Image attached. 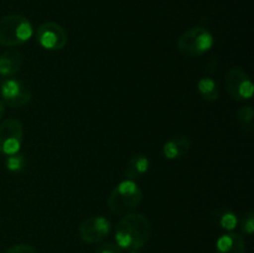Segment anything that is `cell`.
<instances>
[{"mask_svg": "<svg viewBox=\"0 0 254 253\" xmlns=\"http://www.w3.org/2000/svg\"><path fill=\"white\" fill-rule=\"evenodd\" d=\"M241 226V231L248 236H252L254 232V213L253 211H248L242 216L241 221H238Z\"/></svg>", "mask_w": 254, "mask_h": 253, "instance_id": "obj_18", "label": "cell"}, {"mask_svg": "<svg viewBox=\"0 0 254 253\" xmlns=\"http://www.w3.org/2000/svg\"><path fill=\"white\" fill-rule=\"evenodd\" d=\"M36 41L42 49L49 51H60L66 47L68 37L66 30L61 25L54 21H46L37 27Z\"/></svg>", "mask_w": 254, "mask_h": 253, "instance_id": "obj_8", "label": "cell"}, {"mask_svg": "<svg viewBox=\"0 0 254 253\" xmlns=\"http://www.w3.org/2000/svg\"><path fill=\"white\" fill-rule=\"evenodd\" d=\"M0 96L6 106L21 108L31 101V89L25 82L16 78H5L0 83Z\"/></svg>", "mask_w": 254, "mask_h": 253, "instance_id": "obj_7", "label": "cell"}, {"mask_svg": "<svg viewBox=\"0 0 254 253\" xmlns=\"http://www.w3.org/2000/svg\"><path fill=\"white\" fill-rule=\"evenodd\" d=\"M130 253H139V252H136V251H134V252H130Z\"/></svg>", "mask_w": 254, "mask_h": 253, "instance_id": "obj_22", "label": "cell"}, {"mask_svg": "<svg viewBox=\"0 0 254 253\" xmlns=\"http://www.w3.org/2000/svg\"><path fill=\"white\" fill-rule=\"evenodd\" d=\"M94 253H123V250L117 243L106 242L96 248Z\"/></svg>", "mask_w": 254, "mask_h": 253, "instance_id": "obj_19", "label": "cell"}, {"mask_svg": "<svg viewBox=\"0 0 254 253\" xmlns=\"http://www.w3.org/2000/svg\"><path fill=\"white\" fill-rule=\"evenodd\" d=\"M112 231V223L103 216H92L82 221L78 227V235L83 242L94 245L108 237Z\"/></svg>", "mask_w": 254, "mask_h": 253, "instance_id": "obj_9", "label": "cell"}, {"mask_svg": "<svg viewBox=\"0 0 254 253\" xmlns=\"http://www.w3.org/2000/svg\"><path fill=\"white\" fill-rule=\"evenodd\" d=\"M191 149V140L185 135H178L169 139L163 145V155L168 160L184 158Z\"/></svg>", "mask_w": 254, "mask_h": 253, "instance_id": "obj_11", "label": "cell"}, {"mask_svg": "<svg viewBox=\"0 0 254 253\" xmlns=\"http://www.w3.org/2000/svg\"><path fill=\"white\" fill-rule=\"evenodd\" d=\"M215 220L221 228L228 231V232H232L238 226V221H240L233 211L225 207L217 208L215 211Z\"/></svg>", "mask_w": 254, "mask_h": 253, "instance_id": "obj_15", "label": "cell"}, {"mask_svg": "<svg viewBox=\"0 0 254 253\" xmlns=\"http://www.w3.org/2000/svg\"><path fill=\"white\" fill-rule=\"evenodd\" d=\"M4 112H5V104H4V102L0 101V119H1Z\"/></svg>", "mask_w": 254, "mask_h": 253, "instance_id": "obj_21", "label": "cell"}, {"mask_svg": "<svg viewBox=\"0 0 254 253\" xmlns=\"http://www.w3.org/2000/svg\"><path fill=\"white\" fill-rule=\"evenodd\" d=\"M253 119L254 109L251 106L241 107L237 111V123L245 133L250 134L253 131Z\"/></svg>", "mask_w": 254, "mask_h": 253, "instance_id": "obj_17", "label": "cell"}, {"mask_svg": "<svg viewBox=\"0 0 254 253\" xmlns=\"http://www.w3.org/2000/svg\"><path fill=\"white\" fill-rule=\"evenodd\" d=\"M24 139V126L15 118H6L0 123V154L5 156L19 153Z\"/></svg>", "mask_w": 254, "mask_h": 253, "instance_id": "obj_6", "label": "cell"}, {"mask_svg": "<svg viewBox=\"0 0 254 253\" xmlns=\"http://www.w3.org/2000/svg\"><path fill=\"white\" fill-rule=\"evenodd\" d=\"M143 200V191L135 180L121 181L116 188L112 190L107 198L108 210L113 215L126 216L133 213L140 206Z\"/></svg>", "mask_w": 254, "mask_h": 253, "instance_id": "obj_2", "label": "cell"}, {"mask_svg": "<svg viewBox=\"0 0 254 253\" xmlns=\"http://www.w3.org/2000/svg\"><path fill=\"white\" fill-rule=\"evenodd\" d=\"M5 253H39L35 250L32 246L25 245V243H20V245H15L10 247Z\"/></svg>", "mask_w": 254, "mask_h": 253, "instance_id": "obj_20", "label": "cell"}, {"mask_svg": "<svg viewBox=\"0 0 254 253\" xmlns=\"http://www.w3.org/2000/svg\"><path fill=\"white\" fill-rule=\"evenodd\" d=\"M34 35V26L26 16L10 14L0 17V45L15 47L29 41Z\"/></svg>", "mask_w": 254, "mask_h": 253, "instance_id": "obj_3", "label": "cell"}, {"mask_svg": "<svg viewBox=\"0 0 254 253\" xmlns=\"http://www.w3.org/2000/svg\"><path fill=\"white\" fill-rule=\"evenodd\" d=\"M150 169V159L144 154H135L126 165L124 175L128 180H136L145 175Z\"/></svg>", "mask_w": 254, "mask_h": 253, "instance_id": "obj_13", "label": "cell"}, {"mask_svg": "<svg viewBox=\"0 0 254 253\" xmlns=\"http://www.w3.org/2000/svg\"><path fill=\"white\" fill-rule=\"evenodd\" d=\"M24 55L19 50H7L0 55V77L11 78L21 69Z\"/></svg>", "mask_w": 254, "mask_h": 253, "instance_id": "obj_10", "label": "cell"}, {"mask_svg": "<svg viewBox=\"0 0 254 253\" xmlns=\"http://www.w3.org/2000/svg\"><path fill=\"white\" fill-rule=\"evenodd\" d=\"M197 91L200 96L202 97L203 101L206 102H216L220 97V91H218L217 83L211 77H202L197 82Z\"/></svg>", "mask_w": 254, "mask_h": 253, "instance_id": "obj_14", "label": "cell"}, {"mask_svg": "<svg viewBox=\"0 0 254 253\" xmlns=\"http://www.w3.org/2000/svg\"><path fill=\"white\" fill-rule=\"evenodd\" d=\"M5 169L11 174H21L27 169L29 161L24 154H12V155L6 156L5 159Z\"/></svg>", "mask_w": 254, "mask_h": 253, "instance_id": "obj_16", "label": "cell"}, {"mask_svg": "<svg viewBox=\"0 0 254 253\" xmlns=\"http://www.w3.org/2000/svg\"><path fill=\"white\" fill-rule=\"evenodd\" d=\"M225 87L232 99L237 102H246L252 99L254 87L247 72L240 67L228 69L225 77Z\"/></svg>", "mask_w": 254, "mask_h": 253, "instance_id": "obj_5", "label": "cell"}, {"mask_svg": "<svg viewBox=\"0 0 254 253\" xmlns=\"http://www.w3.org/2000/svg\"><path fill=\"white\" fill-rule=\"evenodd\" d=\"M216 253H246V241L241 233L228 232L216 241Z\"/></svg>", "mask_w": 254, "mask_h": 253, "instance_id": "obj_12", "label": "cell"}, {"mask_svg": "<svg viewBox=\"0 0 254 253\" xmlns=\"http://www.w3.org/2000/svg\"><path fill=\"white\" fill-rule=\"evenodd\" d=\"M215 44V37L210 30L203 26H195L184 32L176 42L178 51L183 56L201 57L207 54Z\"/></svg>", "mask_w": 254, "mask_h": 253, "instance_id": "obj_4", "label": "cell"}, {"mask_svg": "<svg viewBox=\"0 0 254 253\" xmlns=\"http://www.w3.org/2000/svg\"><path fill=\"white\" fill-rule=\"evenodd\" d=\"M151 223L146 216L141 213H129L123 216L116 227V243L122 250L138 251L150 240Z\"/></svg>", "mask_w": 254, "mask_h": 253, "instance_id": "obj_1", "label": "cell"}]
</instances>
